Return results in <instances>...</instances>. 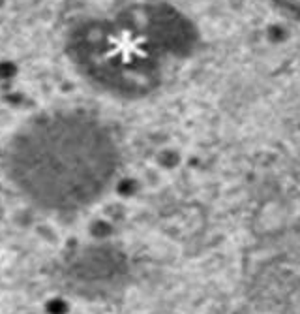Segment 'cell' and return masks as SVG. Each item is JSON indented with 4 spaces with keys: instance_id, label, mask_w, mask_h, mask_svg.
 <instances>
[{
    "instance_id": "6da1fadb",
    "label": "cell",
    "mask_w": 300,
    "mask_h": 314,
    "mask_svg": "<svg viewBox=\"0 0 300 314\" xmlns=\"http://www.w3.org/2000/svg\"><path fill=\"white\" fill-rule=\"evenodd\" d=\"M114 168L116 151L107 134L70 119L27 130L10 151L14 181L49 209H79L94 201Z\"/></svg>"
},
{
    "instance_id": "7a4b0ae2",
    "label": "cell",
    "mask_w": 300,
    "mask_h": 314,
    "mask_svg": "<svg viewBox=\"0 0 300 314\" xmlns=\"http://www.w3.org/2000/svg\"><path fill=\"white\" fill-rule=\"evenodd\" d=\"M272 4L289 19L300 23V0H272Z\"/></svg>"
}]
</instances>
